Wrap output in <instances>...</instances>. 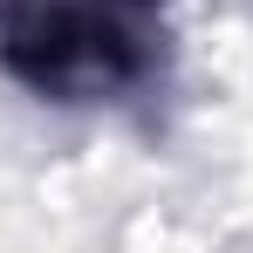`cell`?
Returning a JSON list of instances; mask_svg holds the SVG:
<instances>
[{"mask_svg":"<svg viewBox=\"0 0 253 253\" xmlns=\"http://www.w3.org/2000/svg\"><path fill=\"white\" fill-rule=\"evenodd\" d=\"M158 0H0V69L55 103H103L158 69Z\"/></svg>","mask_w":253,"mask_h":253,"instance_id":"1","label":"cell"}]
</instances>
